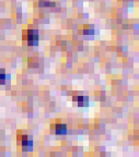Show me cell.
Wrapping results in <instances>:
<instances>
[{
    "instance_id": "cell-1",
    "label": "cell",
    "mask_w": 139,
    "mask_h": 157,
    "mask_svg": "<svg viewBox=\"0 0 139 157\" xmlns=\"http://www.w3.org/2000/svg\"><path fill=\"white\" fill-rule=\"evenodd\" d=\"M38 42V33L37 31H27V43L31 46H34L36 45Z\"/></svg>"
},
{
    "instance_id": "cell-2",
    "label": "cell",
    "mask_w": 139,
    "mask_h": 157,
    "mask_svg": "<svg viewBox=\"0 0 139 157\" xmlns=\"http://www.w3.org/2000/svg\"><path fill=\"white\" fill-rule=\"evenodd\" d=\"M67 132V127L65 125H57L55 127V133L56 134H65Z\"/></svg>"
},
{
    "instance_id": "cell-3",
    "label": "cell",
    "mask_w": 139,
    "mask_h": 157,
    "mask_svg": "<svg viewBox=\"0 0 139 157\" xmlns=\"http://www.w3.org/2000/svg\"><path fill=\"white\" fill-rule=\"evenodd\" d=\"M29 144H30L31 146H32V141H31L30 136H27V135H23V136H22V145H23V147H26Z\"/></svg>"
},
{
    "instance_id": "cell-4",
    "label": "cell",
    "mask_w": 139,
    "mask_h": 157,
    "mask_svg": "<svg viewBox=\"0 0 139 157\" xmlns=\"http://www.w3.org/2000/svg\"><path fill=\"white\" fill-rule=\"evenodd\" d=\"M5 73L3 70H0V84H5Z\"/></svg>"
},
{
    "instance_id": "cell-5",
    "label": "cell",
    "mask_w": 139,
    "mask_h": 157,
    "mask_svg": "<svg viewBox=\"0 0 139 157\" xmlns=\"http://www.w3.org/2000/svg\"><path fill=\"white\" fill-rule=\"evenodd\" d=\"M75 100H78V104H79V106H83V105H85V97H83V96H78L77 98H75Z\"/></svg>"
}]
</instances>
